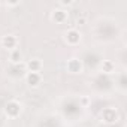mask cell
<instances>
[{"label": "cell", "instance_id": "8", "mask_svg": "<svg viewBox=\"0 0 127 127\" xmlns=\"http://www.w3.org/2000/svg\"><path fill=\"white\" fill-rule=\"evenodd\" d=\"M26 69L27 72H33V73H40L43 69V61L40 58H30L26 63Z\"/></svg>", "mask_w": 127, "mask_h": 127}, {"label": "cell", "instance_id": "13", "mask_svg": "<svg viewBox=\"0 0 127 127\" xmlns=\"http://www.w3.org/2000/svg\"><path fill=\"white\" fill-rule=\"evenodd\" d=\"M81 100H82V105H84V106H87V105H88V103H90V99H88V97H87V96H84V97H82V99H81Z\"/></svg>", "mask_w": 127, "mask_h": 127}, {"label": "cell", "instance_id": "10", "mask_svg": "<svg viewBox=\"0 0 127 127\" xmlns=\"http://www.w3.org/2000/svg\"><path fill=\"white\" fill-rule=\"evenodd\" d=\"M23 52L20 51V48H17V49H12V51H9V61L12 63V64H15V66H20L21 63H23Z\"/></svg>", "mask_w": 127, "mask_h": 127}, {"label": "cell", "instance_id": "6", "mask_svg": "<svg viewBox=\"0 0 127 127\" xmlns=\"http://www.w3.org/2000/svg\"><path fill=\"white\" fill-rule=\"evenodd\" d=\"M18 43H20V39H18V36H15V34H5V36H2V39H0V45H2L5 49H8V51H12V49H17L18 48Z\"/></svg>", "mask_w": 127, "mask_h": 127}, {"label": "cell", "instance_id": "12", "mask_svg": "<svg viewBox=\"0 0 127 127\" xmlns=\"http://www.w3.org/2000/svg\"><path fill=\"white\" fill-rule=\"evenodd\" d=\"M6 6L8 8H15V6H20V2H8Z\"/></svg>", "mask_w": 127, "mask_h": 127}, {"label": "cell", "instance_id": "1", "mask_svg": "<svg viewBox=\"0 0 127 127\" xmlns=\"http://www.w3.org/2000/svg\"><path fill=\"white\" fill-rule=\"evenodd\" d=\"M23 109H24L23 103H21L20 100H17V99H12V100H9V102L5 105L3 114H5V117H6L8 120H17V118L23 114Z\"/></svg>", "mask_w": 127, "mask_h": 127}, {"label": "cell", "instance_id": "14", "mask_svg": "<svg viewBox=\"0 0 127 127\" xmlns=\"http://www.w3.org/2000/svg\"><path fill=\"white\" fill-rule=\"evenodd\" d=\"M76 24H78V26H84V24H85V18H78Z\"/></svg>", "mask_w": 127, "mask_h": 127}, {"label": "cell", "instance_id": "3", "mask_svg": "<svg viewBox=\"0 0 127 127\" xmlns=\"http://www.w3.org/2000/svg\"><path fill=\"white\" fill-rule=\"evenodd\" d=\"M100 118H102V121H103L105 124H115V123H118V120H120V112H118L117 108L108 106V108H105V109L102 111Z\"/></svg>", "mask_w": 127, "mask_h": 127}, {"label": "cell", "instance_id": "11", "mask_svg": "<svg viewBox=\"0 0 127 127\" xmlns=\"http://www.w3.org/2000/svg\"><path fill=\"white\" fill-rule=\"evenodd\" d=\"M73 5H75V2H73V0H61V2L58 3V8H63V9H64V8L73 6Z\"/></svg>", "mask_w": 127, "mask_h": 127}, {"label": "cell", "instance_id": "9", "mask_svg": "<svg viewBox=\"0 0 127 127\" xmlns=\"http://www.w3.org/2000/svg\"><path fill=\"white\" fill-rule=\"evenodd\" d=\"M100 70H102L103 73H106V75L115 73V70H117L115 61H112V60H103V61L100 63Z\"/></svg>", "mask_w": 127, "mask_h": 127}, {"label": "cell", "instance_id": "5", "mask_svg": "<svg viewBox=\"0 0 127 127\" xmlns=\"http://www.w3.org/2000/svg\"><path fill=\"white\" fill-rule=\"evenodd\" d=\"M49 20L55 24H64L69 20V12L63 8H54L49 14Z\"/></svg>", "mask_w": 127, "mask_h": 127}, {"label": "cell", "instance_id": "2", "mask_svg": "<svg viewBox=\"0 0 127 127\" xmlns=\"http://www.w3.org/2000/svg\"><path fill=\"white\" fill-rule=\"evenodd\" d=\"M63 40L67 46H78L82 40V34L76 27H70L63 33Z\"/></svg>", "mask_w": 127, "mask_h": 127}, {"label": "cell", "instance_id": "7", "mask_svg": "<svg viewBox=\"0 0 127 127\" xmlns=\"http://www.w3.org/2000/svg\"><path fill=\"white\" fill-rule=\"evenodd\" d=\"M43 82V78H42V73H33V72H27L26 75V84L30 87V88H39Z\"/></svg>", "mask_w": 127, "mask_h": 127}, {"label": "cell", "instance_id": "4", "mask_svg": "<svg viewBox=\"0 0 127 127\" xmlns=\"http://www.w3.org/2000/svg\"><path fill=\"white\" fill-rule=\"evenodd\" d=\"M66 70L72 75H81L84 72V63L78 57H70L66 61Z\"/></svg>", "mask_w": 127, "mask_h": 127}]
</instances>
